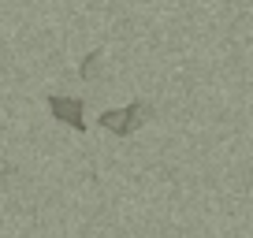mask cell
<instances>
[{
  "mask_svg": "<svg viewBox=\"0 0 253 238\" xmlns=\"http://www.w3.org/2000/svg\"><path fill=\"white\" fill-rule=\"evenodd\" d=\"M149 119H153V104L134 101V104H126V108H108L101 116V127L112 130L116 138H130L134 130H142Z\"/></svg>",
  "mask_w": 253,
  "mask_h": 238,
  "instance_id": "6da1fadb",
  "label": "cell"
},
{
  "mask_svg": "<svg viewBox=\"0 0 253 238\" xmlns=\"http://www.w3.org/2000/svg\"><path fill=\"white\" fill-rule=\"evenodd\" d=\"M48 112H52L60 123H67L71 130H86V101L82 97H48Z\"/></svg>",
  "mask_w": 253,
  "mask_h": 238,
  "instance_id": "7a4b0ae2",
  "label": "cell"
},
{
  "mask_svg": "<svg viewBox=\"0 0 253 238\" xmlns=\"http://www.w3.org/2000/svg\"><path fill=\"white\" fill-rule=\"evenodd\" d=\"M101 71H104V52H101V48H93V52L79 64V75L86 82H93V79H101Z\"/></svg>",
  "mask_w": 253,
  "mask_h": 238,
  "instance_id": "3957f363",
  "label": "cell"
},
{
  "mask_svg": "<svg viewBox=\"0 0 253 238\" xmlns=\"http://www.w3.org/2000/svg\"><path fill=\"white\" fill-rule=\"evenodd\" d=\"M11 175H15V167H8V171H0V190H8V183H11Z\"/></svg>",
  "mask_w": 253,
  "mask_h": 238,
  "instance_id": "277c9868",
  "label": "cell"
}]
</instances>
